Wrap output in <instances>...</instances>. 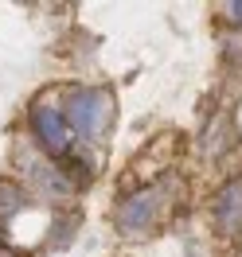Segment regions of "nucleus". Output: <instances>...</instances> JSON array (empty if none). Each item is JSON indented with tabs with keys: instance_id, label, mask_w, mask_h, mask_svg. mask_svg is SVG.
I'll return each mask as SVG.
<instances>
[{
	"instance_id": "obj_1",
	"label": "nucleus",
	"mask_w": 242,
	"mask_h": 257,
	"mask_svg": "<svg viewBox=\"0 0 242 257\" xmlns=\"http://www.w3.org/2000/svg\"><path fill=\"white\" fill-rule=\"evenodd\" d=\"M113 117V97L106 90H70L66 94V125L86 141H98Z\"/></svg>"
},
{
	"instance_id": "obj_2",
	"label": "nucleus",
	"mask_w": 242,
	"mask_h": 257,
	"mask_svg": "<svg viewBox=\"0 0 242 257\" xmlns=\"http://www.w3.org/2000/svg\"><path fill=\"white\" fill-rule=\"evenodd\" d=\"M168 207V183H152L145 191L129 195L121 207H117V226L125 234H137V230H148Z\"/></svg>"
},
{
	"instance_id": "obj_3",
	"label": "nucleus",
	"mask_w": 242,
	"mask_h": 257,
	"mask_svg": "<svg viewBox=\"0 0 242 257\" xmlns=\"http://www.w3.org/2000/svg\"><path fill=\"white\" fill-rule=\"evenodd\" d=\"M32 128H35V137H39V145L47 148V152H55V156L70 148V125L51 105H35L32 109Z\"/></svg>"
},
{
	"instance_id": "obj_4",
	"label": "nucleus",
	"mask_w": 242,
	"mask_h": 257,
	"mask_svg": "<svg viewBox=\"0 0 242 257\" xmlns=\"http://www.w3.org/2000/svg\"><path fill=\"white\" fill-rule=\"evenodd\" d=\"M215 226L226 238L242 234V179H230L219 191V199H215Z\"/></svg>"
},
{
	"instance_id": "obj_5",
	"label": "nucleus",
	"mask_w": 242,
	"mask_h": 257,
	"mask_svg": "<svg viewBox=\"0 0 242 257\" xmlns=\"http://www.w3.org/2000/svg\"><path fill=\"white\" fill-rule=\"evenodd\" d=\"M32 179L47 195H66V191H70V176H63L55 164H32Z\"/></svg>"
},
{
	"instance_id": "obj_6",
	"label": "nucleus",
	"mask_w": 242,
	"mask_h": 257,
	"mask_svg": "<svg viewBox=\"0 0 242 257\" xmlns=\"http://www.w3.org/2000/svg\"><path fill=\"white\" fill-rule=\"evenodd\" d=\"M226 16L234 20V24H242V4H226Z\"/></svg>"
},
{
	"instance_id": "obj_7",
	"label": "nucleus",
	"mask_w": 242,
	"mask_h": 257,
	"mask_svg": "<svg viewBox=\"0 0 242 257\" xmlns=\"http://www.w3.org/2000/svg\"><path fill=\"white\" fill-rule=\"evenodd\" d=\"M0 257H16V253H8V249H0Z\"/></svg>"
}]
</instances>
